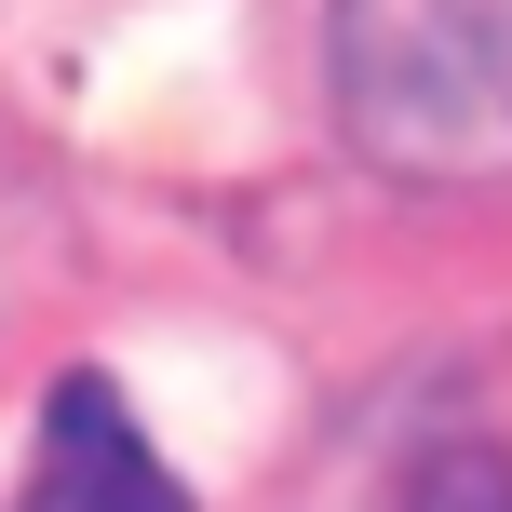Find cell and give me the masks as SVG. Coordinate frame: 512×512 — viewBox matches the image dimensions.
I'll list each match as a JSON object with an SVG mask.
<instances>
[{"label":"cell","mask_w":512,"mask_h":512,"mask_svg":"<svg viewBox=\"0 0 512 512\" xmlns=\"http://www.w3.org/2000/svg\"><path fill=\"white\" fill-rule=\"evenodd\" d=\"M324 81L364 176L405 189L512 176V0H337Z\"/></svg>","instance_id":"6da1fadb"},{"label":"cell","mask_w":512,"mask_h":512,"mask_svg":"<svg viewBox=\"0 0 512 512\" xmlns=\"http://www.w3.org/2000/svg\"><path fill=\"white\" fill-rule=\"evenodd\" d=\"M14 512H189V486L149 445V418L108 391V364H68L54 405H41V432H27Z\"/></svg>","instance_id":"7a4b0ae2"},{"label":"cell","mask_w":512,"mask_h":512,"mask_svg":"<svg viewBox=\"0 0 512 512\" xmlns=\"http://www.w3.org/2000/svg\"><path fill=\"white\" fill-rule=\"evenodd\" d=\"M405 512H512V459H499V445H445Z\"/></svg>","instance_id":"3957f363"}]
</instances>
